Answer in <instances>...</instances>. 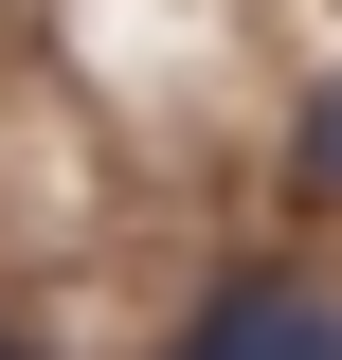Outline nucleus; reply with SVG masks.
<instances>
[{
	"instance_id": "2",
	"label": "nucleus",
	"mask_w": 342,
	"mask_h": 360,
	"mask_svg": "<svg viewBox=\"0 0 342 360\" xmlns=\"http://www.w3.org/2000/svg\"><path fill=\"white\" fill-rule=\"evenodd\" d=\"M289 180H306V198H342V72L289 108Z\"/></svg>"
},
{
	"instance_id": "1",
	"label": "nucleus",
	"mask_w": 342,
	"mask_h": 360,
	"mask_svg": "<svg viewBox=\"0 0 342 360\" xmlns=\"http://www.w3.org/2000/svg\"><path fill=\"white\" fill-rule=\"evenodd\" d=\"M163 360H342V288L324 270H216Z\"/></svg>"
}]
</instances>
